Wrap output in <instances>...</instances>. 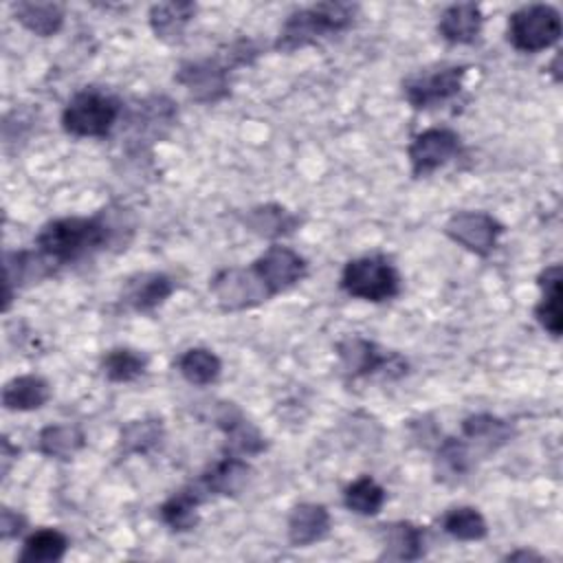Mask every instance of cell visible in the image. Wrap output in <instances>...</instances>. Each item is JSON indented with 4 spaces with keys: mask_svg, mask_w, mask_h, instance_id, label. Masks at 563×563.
<instances>
[{
    "mask_svg": "<svg viewBox=\"0 0 563 563\" xmlns=\"http://www.w3.org/2000/svg\"><path fill=\"white\" fill-rule=\"evenodd\" d=\"M128 209L106 207L95 216H66L48 220L35 233V249L57 266L77 262L112 244H125L123 233L132 235L134 224Z\"/></svg>",
    "mask_w": 563,
    "mask_h": 563,
    "instance_id": "obj_1",
    "label": "cell"
},
{
    "mask_svg": "<svg viewBox=\"0 0 563 563\" xmlns=\"http://www.w3.org/2000/svg\"><path fill=\"white\" fill-rule=\"evenodd\" d=\"M358 4L352 2H319L292 11L275 40V51L292 53L347 31L354 24Z\"/></svg>",
    "mask_w": 563,
    "mask_h": 563,
    "instance_id": "obj_2",
    "label": "cell"
},
{
    "mask_svg": "<svg viewBox=\"0 0 563 563\" xmlns=\"http://www.w3.org/2000/svg\"><path fill=\"white\" fill-rule=\"evenodd\" d=\"M123 114L121 101L101 88L77 90L62 110V130L79 139H106Z\"/></svg>",
    "mask_w": 563,
    "mask_h": 563,
    "instance_id": "obj_3",
    "label": "cell"
},
{
    "mask_svg": "<svg viewBox=\"0 0 563 563\" xmlns=\"http://www.w3.org/2000/svg\"><path fill=\"white\" fill-rule=\"evenodd\" d=\"M339 286L352 299L383 303L400 295L402 279L389 257L361 255L345 262L339 277Z\"/></svg>",
    "mask_w": 563,
    "mask_h": 563,
    "instance_id": "obj_4",
    "label": "cell"
},
{
    "mask_svg": "<svg viewBox=\"0 0 563 563\" xmlns=\"http://www.w3.org/2000/svg\"><path fill=\"white\" fill-rule=\"evenodd\" d=\"M563 22L556 7L545 2L523 4L508 15L506 37L519 53H541L561 40Z\"/></svg>",
    "mask_w": 563,
    "mask_h": 563,
    "instance_id": "obj_5",
    "label": "cell"
},
{
    "mask_svg": "<svg viewBox=\"0 0 563 563\" xmlns=\"http://www.w3.org/2000/svg\"><path fill=\"white\" fill-rule=\"evenodd\" d=\"M339 369L345 378H367L374 374H383L385 378H400L407 374V361L398 352H389L378 343L352 334L336 343Z\"/></svg>",
    "mask_w": 563,
    "mask_h": 563,
    "instance_id": "obj_6",
    "label": "cell"
},
{
    "mask_svg": "<svg viewBox=\"0 0 563 563\" xmlns=\"http://www.w3.org/2000/svg\"><path fill=\"white\" fill-rule=\"evenodd\" d=\"M466 73V64H438L420 68L402 79V97L413 110L438 108L462 92Z\"/></svg>",
    "mask_w": 563,
    "mask_h": 563,
    "instance_id": "obj_7",
    "label": "cell"
},
{
    "mask_svg": "<svg viewBox=\"0 0 563 563\" xmlns=\"http://www.w3.org/2000/svg\"><path fill=\"white\" fill-rule=\"evenodd\" d=\"M209 290L216 303L227 312H240L262 306L273 299L266 284L253 271V266H227L213 273L209 279Z\"/></svg>",
    "mask_w": 563,
    "mask_h": 563,
    "instance_id": "obj_8",
    "label": "cell"
},
{
    "mask_svg": "<svg viewBox=\"0 0 563 563\" xmlns=\"http://www.w3.org/2000/svg\"><path fill=\"white\" fill-rule=\"evenodd\" d=\"M442 231L457 246L466 249L473 255L486 257L497 249L506 227L488 211L462 209L446 218Z\"/></svg>",
    "mask_w": 563,
    "mask_h": 563,
    "instance_id": "obj_9",
    "label": "cell"
},
{
    "mask_svg": "<svg viewBox=\"0 0 563 563\" xmlns=\"http://www.w3.org/2000/svg\"><path fill=\"white\" fill-rule=\"evenodd\" d=\"M229 64L218 57L187 59L176 68V84H180L187 95L202 106H216L231 95Z\"/></svg>",
    "mask_w": 563,
    "mask_h": 563,
    "instance_id": "obj_10",
    "label": "cell"
},
{
    "mask_svg": "<svg viewBox=\"0 0 563 563\" xmlns=\"http://www.w3.org/2000/svg\"><path fill=\"white\" fill-rule=\"evenodd\" d=\"M178 121V108L167 95H150L132 106L128 114L130 143L136 152H143L152 143L161 141Z\"/></svg>",
    "mask_w": 563,
    "mask_h": 563,
    "instance_id": "obj_11",
    "label": "cell"
},
{
    "mask_svg": "<svg viewBox=\"0 0 563 563\" xmlns=\"http://www.w3.org/2000/svg\"><path fill=\"white\" fill-rule=\"evenodd\" d=\"M462 150V136L451 128H427L407 145V158L413 178L433 174L453 161Z\"/></svg>",
    "mask_w": 563,
    "mask_h": 563,
    "instance_id": "obj_12",
    "label": "cell"
},
{
    "mask_svg": "<svg viewBox=\"0 0 563 563\" xmlns=\"http://www.w3.org/2000/svg\"><path fill=\"white\" fill-rule=\"evenodd\" d=\"M253 271L266 284L271 295H279L297 286L308 275V260L290 246L271 244L262 255L251 262Z\"/></svg>",
    "mask_w": 563,
    "mask_h": 563,
    "instance_id": "obj_13",
    "label": "cell"
},
{
    "mask_svg": "<svg viewBox=\"0 0 563 563\" xmlns=\"http://www.w3.org/2000/svg\"><path fill=\"white\" fill-rule=\"evenodd\" d=\"M216 427L224 433V453L238 457H255L266 451L268 442L264 433L244 418V413L235 407V402H220L213 413Z\"/></svg>",
    "mask_w": 563,
    "mask_h": 563,
    "instance_id": "obj_14",
    "label": "cell"
},
{
    "mask_svg": "<svg viewBox=\"0 0 563 563\" xmlns=\"http://www.w3.org/2000/svg\"><path fill=\"white\" fill-rule=\"evenodd\" d=\"M57 271V264L40 253L37 249H20L4 253V306L7 312L11 308V299L20 288L37 284L51 277Z\"/></svg>",
    "mask_w": 563,
    "mask_h": 563,
    "instance_id": "obj_15",
    "label": "cell"
},
{
    "mask_svg": "<svg viewBox=\"0 0 563 563\" xmlns=\"http://www.w3.org/2000/svg\"><path fill=\"white\" fill-rule=\"evenodd\" d=\"M176 290L172 275L163 271H143L125 279L121 288V301L134 312H154Z\"/></svg>",
    "mask_w": 563,
    "mask_h": 563,
    "instance_id": "obj_16",
    "label": "cell"
},
{
    "mask_svg": "<svg viewBox=\"0 0 563 563\" xmlns=\"http://www.w3.org/2000/svg\"><path fill=\"white\" fill-rule=\"evenodd\" d=\"M427 552V532L422 526L398 519L380 526V561H418Z\"/></svg>",
    "mask_w": 563,
    "mask_h": 563,
    "instance_id": "obj_17",
    "label": "cell"
},
{
    "mask_svg": "<svg viewBox=\"0 0 563 563\" xmlns=\"http://www.w3.org/2000/svg\"><path fill=\"white\" fill-rule=\"evenodd\" d=\"M332 528L330 510L317 501H299L286 519V537L292 548H308L328 537Z\"/></svg>",
    "mask_w": 563,
    "mask_h": 563,
    "instance_id": "obj_18",
    "label": "cell"
},
{
    "mask_svg": "<svg viewBox=\"0 0 563 563\" xmlns=\"http://www.w3.org/2000/svg\"><path fill=\"white\" fill-rule=\"evenodd\" d=\"M240 222L249 233L264 238V240L288 238L301 227L299 213L290 211L288 207H284L279 202L253 205L240 216Z\"/></svg>",
    "mask_w": 563,
    "mask_h": 563,
    "instance_id": "obj_19",
    "label": "cell"
},
{
    "mask_svg": "<svg viewBox=\"0 0 563 563\" xmlns=\"http://www.w3.org/2000/svg\"><path fill=\"white\" fill-rule=\"evenodd\" d=\"M251 473L253 471L246 457L224 453V457L216 460L209 468H205L196 482L205 488L209 497H235L246 488Z\"/></svg>",
    "mask_w": 563,
    "mask_h": 563,
    "instance_id": "obj_20",
    "label": "cell"
},
{
    "mask_svg": "<svg viewBox=\"0 0 563 563\" xmlns=\"http://www.w3.org/2000/svg\"><path fill=\"white\" fill-rule=\"evenodd\" d=\"M209 499L205 488L198 482L185 484L183 488L174 490L161 506L158 517L161 521L174 532H189L198 526L200 512L198 508Z\"/></svg>",
    "mask_w": 563,
    "mask_h": 563,
    "instance_id": "obj_21",
    "label": "cell"
},
{
    "mask_svg": "<svg viewBox=\"0 0 563 563\" xmlns=\"http://www.w3.org/2000/svg\"><path fill=\"white\" fill-rule=\"evenodd\" d=\"M468 446H477L484 455L499 451L515 438V427L495 413H471L460 424Z\"/></svg>",
    "mask_w": 563,
    "mask_h": 563,
    "instance_id": "obj_22",
    "label": "cell"
},
{
    "mask_svg": "<svg viewBox=\"0 0 563 563\" xmlns=\"http://www.w3.org/2000/svg\"><path fill=\"white\" fill-rule=\"evenodd\" d=\"M473 466H475V455L464 438L446 435L435 442L433 473L440 484L455 486L464 482L473 471Z\"/></svg>",
    "mask_w": 563,
    "mask_h": 563,
    "instance_id": "obj_23",
    "label": "cell"
},
{
    "mask_svg": "<svg viewBox=\"0 0 563 563\" xmlns=\"http://www.w3.org/2000/svg\"><path fill=\"white\" fill-rule=\"evenodd\" d=\"M561 282H563L561 264H548L537 277V286L541 290V297L534 306V319L552 339H559L561 332H563Z\"/></svg>",
    "mask_w": 563,
    "mask_h": 563,
    "instance_id": "obj_24",
    "label": "cell"
},
{
    "mask_svg": "<svg viewBox=\"0 0 563 563\" xmlns=\"http://www.w3.org/2000/svg\"><path fill=\"white\" fill-rule=\"evenodd\" d=\"M484 26V13L475 2L449 4L438 20V33L449 44H473Z\"/></svg>",
    "mask_w": 563,
    "mask_h": 563,
    "instance_id": "obj_25",
    "label": "cell"
},
{
    "mask_svg": "<svg viewBox=\"0 0 563 563\" xmlns=\"http://www.w3.org/2000/svg\"><path fill=\"white\" fill-rule=\"evenodd\" d=\"M53 396L51 383L40 374H20L4 383L2 407L7 411H35L42 409Z\"/></svg>",
    "mask_w": 563,
    "mask_h": 563,
    "instance_id": "obj_26",
    "label": "cell"
},
{
    "mask_svg": "<svg viewBox=\"0 0 563 563\" xmlns=\"http://www.w3.org/2000/svg\"><path fill=\"white\" fill-rule=\"evenodd\" d=\"M198 7L194 2H161L152 4L147 13V22L156 40L165 44H180L185 37L187 24L194 20Z\"/></svg>",
    "mask_w": 563,
    "mask_h": 563,
    "instance_id": "obj_27",
    "label": "cell"
},
{
    "mask_svg": "<svg viewBox=\"0 0 563 563\" xmlns=\"http://www.w3.org/2000/svg\"><path fill=\"white\" fill-rule=\"evenodd\" d=\"M165 442V424L156 416L128 420L119 431L121 455H152Z\"/></svg>",
    "mask_w": 563,
    "mask_h": 563,
    "instance_id": "obj_28",
    "label": "cell"
},
{
    "mask_svg": "<svg viewBox=\"0 0 563 563\" xmlns=\"http://www.w3.org/2000/svg\"><path fill=\"white\" fill-rule=\"evenodd\" d=\"M11 11H13L15 22L37 37L57 35L66 20V11L59 2L20 0V2L11 4Z\"/></svg>",
    "mask_w": 563,
    "mask_h": 563,
    "instance_id": "obj_29",
    "label": "cell"
},
{
    "mask_svg": "<svg viewBox=\"0 0 563 563\" xmlns=\"http://www.w3.org/2000/svg\"><path fill=\"white\" fill-rule=\"evenodd\" d=\"M84 446H86L84 429L70 422L46 424L37 431V438H35V449L40 455L51 460H62V462L73 460Z\"/></svg>",
    "mask_w": 563,
    "mask_h": 563,
    "instance_id": "obj_30",
    "label": "cell"
},
{
    "mask_svg": "<svg viewBox=\"0 0 563 563\" xmlns=\"http://www.w3.org/2000/svg\"><path fill=\"white\" fill-rule=\"evenodd\" d=\"M70 539L57 528H37L24 541L18 563H57L66 556Z\"/></svg>",
    "mask_w": 563,
    "mask_h": 563,
    "instance_id": "obj_31",
    "label": "cell"
},
{
    "mask_svg": "<svg viewBox=\"0 0 563 563\" xmlns=\"http://www.w3.org/2000/svg\"><path fill=\"white\" fill-rule=\"evenodd\" d=\"M176 369L189 385L207 387L220 378L222 361L209 347H187L176 358Z\"/></svg>",
    "mask_w": 563,
    "mask_h": 563,
    "instance_id": "obj_32",
    "label": "cell"
},
{
    "mask_svg": "<svg viewBox=\"0 0 563 563\" xmlns=\"http://www.w3.org/2000/svg\"><path fill=\"white\" fill-rule=\"evenodd\" d=\"M147 365V354L128 345L112 347L101 358V372L110 383H134L145 374Z\"/></svg>",
    "mask_w": 563,
    "mask_h": 563,
    "instance_id": "obj_33",
    "label": "cell"
},
{
    "mask_svg": "<svg viewBox=\"0 0 563 563\" xmlns=\"http://www.w3.org/2000/svg\"><path fill=\"white\" fill-rule=\"evenodd\" d=\"M385 501L387 490L372 475H361L343 488V506L361 517L378 515Z\"/></svg>",
    "mask_w": 563,
    "mask_h": 563,
    "instance_id": "obj_34",
    "label": "cell"
},
{
    "mask_svg": "<svg viewBox=\"0 0 563 563\" xmlns=\"http://www.w3.org/2000/svg\"><path fill=\"white\" fill-rule=\"evenodd\" d=\"M440 528L457 541H482L488 537V523L475 506H453L440 517Z\"/></svg>",
    "mask_w": 563,
    "mask_h": 563,
    "instance_id": "obj_35",
    "label": "cell"
},
{
    "mask_svg": "<svg viewBox=\"0 0 563 563\" xmlns=\"http://www.w3.org/2000/svg\"><path fill=\"white\" fill-rule=\"evenodd\" d=\"M26 517L9 506H2L0 510V539L9 541V539H18L24 530H26Z\"/></svg>",
    "mask_w": 563,
    "mask_h": 563,
    "instance_id": "obj_36",
    "label": "cell"
},
{
    "mask_svg": "<svg viewBox=\"0 0 563 563\" xmlns=\"http://www.w3.org/2000/svg\"><path fill=\"white\" fill-rule=\"evenodd\" d=\"M18 453H20L18 446H13V444L9 442V438H2V453H0V457H2V475H7L11 462L18 457Z\"/></svg>",
    "mask_w": 563,
    "mask_h": 563,
    "instance_id": "obj_37",
    "label": "cell"
},
{
    "mask_svg": "<svg viewBox=\"0 0 563 563\" xmlns=\"http://www.w3.org/2000/svg\"><path fill=\"white\" fill-rule=\"evenodd\" d=\"M504 561H543V554L528 550V548H519V550L504 554Z\"/></svg>",
    "mask_w": 563,
    "mask_h": 563,
    "instance_id": "obj_38",
    "label": "cell"
}]
</instances>
